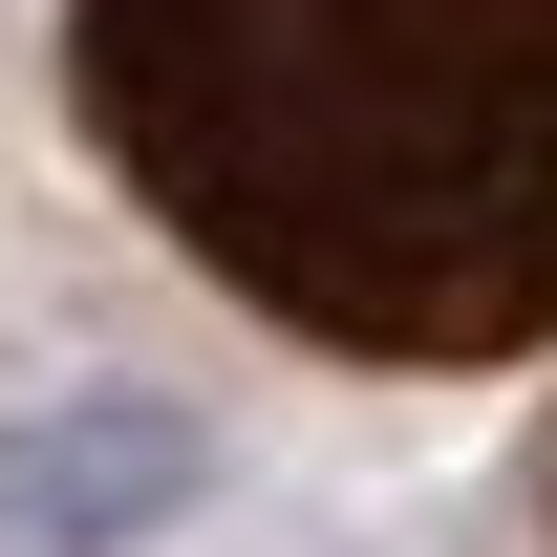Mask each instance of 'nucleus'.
<instances>
[{"mask_svg": "<svg viewBox=\"0 0 557 557\" xmlns=\"http://www.w3.org/2000/svg\"><path fill=\"white\" fill-rule=\"evenodd\" d=\"M65 108L322 364L557 344V0H65Z\"/></svg>", "mask_w": 557, "mask_h": 557, "instance_id": "f257e3e1", "label": "nucleus"}, {"mask_svg": "<svg viewBox=\"0 0 557 557\" xmlns=\"http://www.w3.org/2000/svg\"><path fill=\"white\" fill-rule=\"evenodd\" d=\"M172 493H194V450L129 408V429H86V450H22L0 515H22V536H108V515H172Z\"/></svg>", "mask_w": 557, "mask_h": 557, "instance_id": "f03ea898", "label": "nucleus"}]
</instances>
